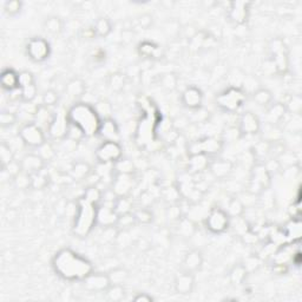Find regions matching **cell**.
Returning a JSON list of instances; mask_svg holds the SVG:
<instances>
[{"instance_id":"46","label":"cell","mask_w":302,"mask_h":302,"mask_svg":"<svg viewBox=\"0 0 302 302\" xmlns=\"http://www.w3.org/2000/svg\"><path fill=\"white\" fill-rule=\"evenodd\" d=\"M36 150L38 155H39L45 162H48V161L54 160L56 156V149L50 142H47V140L43 144V145L39 146Z\"/></svg>"},{"instance_id":"22","label":"cell","mask_w":302,"mask_h":302,"mask_svg":"<svg viewBox=\"0 0 302 302\" xmlns=\"http://www.w3.org/2000/svg\"><path fill=\"white\" fill-rule=\"evenodd\" d=\"M234 169L233 162L228 160H216L214 162H210L208 170L214 177L217 180H223L229 176Z\"/></svg>"},{"instance_id":"28","label":"cell","mask_w":302,"mask_h":302,"mask_svg":"<svg viewBox=\"0 0 302 302\" xmlns=\"http://www.w3.org/2000/svg\"><path fill=\"white\" fill-rule=\"evenodd\" d=\"M91 174H92V168L89 163L83 162V161L73 163L71 169H70V176L75 181L86 180Z\"/></svg>"},{"instance_id":"48","label":"cell","mask_w":302,"mask_h":302,"mask_svg":"<svg viewBox=\"0 0 302 302\" xmlns=\"http://www.w3.org/2000/svg\"><path fill=\"white\" fill-rule=\"evenodd\" d=\"M136 223L139 224H150L154 221V214L151 210L146 208H140L133 213Z\"/></svg>"},{"instance_id":"33","label":"cell","mask_w":302,"mask_h":302,"mask_svg":"<svg viewBox=\"0 0 302 302\" xmlns=\"http://www.w3.org/2000/svg\"><path fill=\"white\" fill-rule=\"evenodd\" d=\"M224 210H226L230 219L233 220V219H237V217L243 216L245 206H244V203L242 202V199L237 198V197H233V198H230L229 202H228L227 209H224Z\"/></svg>"},{"instance_id":"12","label":"cell","mask_w":302,"mask_h":302,"mask_svg":"<svg viewBox=\"0 0 302 302\" xmlns=\"http://www.w3.org/2000/svg\"><path fill=\"white\" fill-rule=\"evenodd\" d=\"M261 121L255 114L250 111H245L240 116L237 129L241 136H253L261 132Z\"/></svg>"},{"instance_id":"53","label":"cell","mask_w":302,"mask_h":302,"mask_svg":"<svg viewBox=\"0 0 302 302\" xmlns=\"http://www.w3.org/2000/svg\"><path fill=\"white\" fill-rule=\"evenodd\" d=\"M32 84H36V80H34V76L32 72L29 71V70H24V71L19 72V87L20 89L32 85Z\"/></svg>"},{"instance_id":"6","label":"cell","mask_w":302,"mask_h":302,"mask_svg":"<svg viewBox=\"0 0 302 302\" xmlns=\"http://www.w3.org/2000/svg\"><path fill=\"white\" fill-rule=\"evenodd\" d=\"M18 136L23 144L31 149H38L46 142V135L40 126H38L34 122L25 123L20 126Z\"/></svg>"},{"instance_id":"36","label":"cell","mask_w":302,"mask_h":302,"mask_svg":"<svg viewBox=\"0 0 302 302\" xmlns=\"http://www.w3.org/2000/svg\"><path fill=\"white\" fill-rule=\"evenodd\" d=\"M94 110H96L97 115L99 116V118L103 121V119L112 118V114H114V108H112V104L105 98H102V99L97 100L96 104L93 105Z\"/></svg>"},{"instance_id":"34","label":"cell","mask_w":302,"mask_h":302,"mask_svg":"<svg viewBox=\"0 0 302 302\" xmlns=\"http://www.w3.org/2000/svg\"><path fill=\"white\" fill-rule=\"evenodd\" d=\"M112 207H114L118 216L132 213V201L128 196H117L115 201L112 202Z\"/></svg>"},{"instance_id":"59","label":"cell","mask_w":302,"mask_h":302,"mask_svg":"<svg viewBox=\"0 0 302 302\" xmlns=\"http://www.w3.org/2000/svg\"><path fill=\"white\" fill-rule=\"evenodd\" d=\"M192 112V116H191V121L195 122V123H201V122H205L207 119V116H208L209 112L206 110V109L199 108L197 110H194L191 111Z\"/></svg>"},{"instance_id":"32","label":"cell","mask_w":302,"mask_h":302,"mask_svg":"<svg viewBox=\"0 0 302 302\" xmlns=\"http://www.w3.org/2000/svg\"><path fill=\"white\" fill-rule=\"evenodd\" d=\"M253 99L259 107H263V108H268L270 104L273 103V93L272 91H269L266 87H260V89L255 90L253 92Z\"/></svg>"},{"instance_id":"47","label":"cell","mask_w":302,"mask_h":302,"mask_svg":"<svg viewBox=\"0 0 302 302\" xmlns=\"http://www.w3.org/2000/svg\"><path fill=\"white\" fill-rule=\"evenodd\" d=\"M23 10V3L20 0H8L4 5V11L9 17H17Z\"/></svg>"},{"instance_id":"24","label":"cell","mask_w":302,"mask_h":302,"mask_svg":"<svg viewBox=\"0 0 302 302\" xmlns=\"http://www.w3.org/2000/svg\"><path fill=\"white\" fill-rule=\"evenodd\" d=\"M203 265V255L197 249H192L185 254L183 261H182V267L183 270L189 273H195L201 269Z\"/></svg>"},{"instance_id":"13","label":"cell","mask_w":302,"mask_h":302,"mask_svg":"<svg viewBox=\"0 0 302 302\" xmlns=\"http://www.w3.org/2000/svg\"><path fill=\"white\" fill-rule=\"evenodd\" d=\"M83 287L85 290L91 293H105V290L110 287V279L108 273H96L92 272L89 276L82 281Z\"/></svg>"},{"instance_id":"41","label":"cell","mask_w":302,"mask_h":302,"mask_svg":"<svg viewBox=\"0 0 302 302\" xmlns=\"http://www.w3.org/2000/svg\"><path fill=\"white\" fill-rule=\"evenodd\" d=\"M125 84H126V77L121 72H115L109 76L108 85L112 91H115V92H119V91L124 89Z\"/></svg>"},{"instance_id":"52","label":"cell","mask_w":302,"mask_h":302,"mask_svg":"<svg viewBox=\"0 0 302 302\" xmlns=\"http://www.w3.org/2000/svg\"><path fill=\"white\" fill-rule=\"evenodd\" d=\"M270 149H272V143H268V142H266V140H262V142L256 144L253 150H254V155L256 157H259V159H263V157H266L268 154H270Z\"/></svg>"},{"instance_id":"14","label":"cell","mask_w":302,"mask_h":302,"mask_svg":"<svg viewBox=\"0 0 302 302\" xmlns=\"http://www.w3.org/2000/svg\"><path fill=\"white\" fill-rule=\"evenodd\" d=\"M203 98H205V96H203L202 90L195 85H190L185 87L183 92H182L181 103L183 104L185 109L194 111L202 108Z\"/></svg>"},{"instance_id":"5","label":"cell","mask_w":302,"mask_h":302,"mask_svg":"<svg viewBox=\"0 0 302 302\" xmlns=\"http://www.w3.org/2000/svg\"><path fill=\"white\" fill-rule=\"evenodd\" d=\"M272 184V175L268 173L263 163H256L251 168L248 191L251 195H260Z\"/></svg>"},{"instance_id":"31","label":"cell","mask_w":302,"mask_h":302,"mask_svg":"<svg viewBox=\"0 0 302 302\" xmlns=\"http://www.w3.org/2000/svg\"><path fill=\"white\" fill-rule=\"evenodd\" d=\"M93 30L97 38H107L112 31V23L107 17H99L93 24Z\"/></svg>"},{"instance_id":"44","label":"cell","mask_w":302,"mask_h":302,"mask_svg":"<svg viewBox=\"0 0 302 302\" xmlns=\"http://www.w3.org/2000/svg\"><path fill=\"white\" fill-rule=\"evenodd\" d=\"M13 185L19 190H26L31 188V175L20 171V173L12 178Z\"/></svg>"},{"instance_id":"20","label":"cell","mask_w":302,"mask_h":302,"mask_svg":"<svg viewBox=\"0 0 302 302\" xmlns=\"http://www.w3.org/2000/svg\"><path fill=\"white\" fill-rule=\"evenodd\" d=\"M133 188V175L116 174L115 180L112 181L111 190L116 196H128Z\"/></svg>"},{"instance_id":"30","label":"cell","mask_w":302,"mask_h":302,"mask_svg":"<svg viewBox=\"0 0 302 302\" xmlns=\"http://www.w3.org/2000/svg\"><path fill=\"white\" fill-rule=\"evenodd\" d=\"M248 270L245 268L243 263H238V265L234 266L231 268L229 273V281L233 286H241L242 283H244L245 279L248 276Z\"/></svg>"},{"instance_id":"21","label":"cell","mask_w":302,"mask_h":302,"mask_svg":"<svg viewBox=\"0 0 302 302\" xmlns=\"http://www.w3.org/2000/svg\"><path fill=\"white\" fill-rule=\"evenodd\" d=\"M0 85L3 90L8 92H13V91L20 89L19 87V72L11 68L3 70L2 76H0Z\"/></svg>"},{"instance_id":"9","label":"cell","mask_w":302,"mask_h":302,"mask_svg":"<svg viewBox=\"0 0 302 302\" xmlns=\"http://www.w3.org/2000/svg\"><path fill=\"white\" fill-rule=\"evenodd\" d=\"M231 223V219L228 215L227 212L222 208L210 209V212L207 215L205 220V226L207 230H209L212 234H223L224 231L229 229Z\"/></svg>"},{"instance_id":"42","label":"cell","mask_w":302,"mask_h":302,"mask_svg":"<svg viewBox=\"0 0 302 302\" xmlns=\"http://www.w3.org/2000/svg\"><path fill=\"white\" fill-rule=\"evenodd\" d=\"M83 198L86 199L87 202L92 203L94 206H98L103 199V191L100 189H98L97 185H90L84 191Z\"/></svg>"},{"instance_id":"57","label":"cell","mask_w":302,"mask_h":302,"mask_svg":"<svg viewBox=\"0 0 302 302\" xmlns=\"http://www.w3.org/2000/svg\"><path fill=\"white\" fill-rule=\"evenodd\" d=\"M2 169H4L6 173H8L10 176H11V178H13L15 176H17L20 171L22 170V166H20V161L18 162V161H13V162H11L9 164V166H6L5 168H2Z\"/></svg>"},{"instance_id":"7","label":"cell","mask_w":302,"mask_h":302,"mask_svg":"<svg viewBox=\"0 0 302 302\" xmlns=\"http://www.w3.org/2000/svg\"><path fill=\"white\" fill-rule=\"evenodd\" d=\"M224 142L222 139L216 138V137H206V138L197 139L191 142L188 145V155H203L215 156L220 154L223 149Z\"/></svg>"},{"instance_id":"16","label":"cell","mask_w":302,"mask_h":302,"mask_svg":"<svg viewBox=\"0 0 302 302\" xmlns=\"http://www.w3.org/2000/svg\"><path fill=\"white\" fill-rule=\"evenodd\" d=\"M249 6L250 3L247 2H234L230 4L229 19L235 25H244L249 18Z\"/></svg>"},{"instance_id":"58","label":"cell","mask_w":302,"mask_h":302,"mask_svg":"<svg viewBox=\"0 0 302 302\" xmlns=\"http://www.w3.org/2000/svg\"><path fill=\"white\" fill-rule=\"evenodd\" d=\"M224 139H222L223 142H234V140H236L238 137H241V133L238 131V129L236 126H230V128H228L226 131H224Z\"/></svg>"},{"instance_id":"50","label":"cell","mask_w":302,"mask_h":302,"mask_svg":"<svg viewBox=\"0 0 302 302\" xmlns=\"http://www.w3.org/2000/svg\"><path fill=\"white\" fill-rule=\"evenodd\" d=\"M18 121V116L11 111H2L0 114V126L3 129L11 128Z\"/></svg>"},{"instance_id":"17","label":"cell","mask_w":302,"mask_h":302,"mask_svg":"<svg viewBox=\"0 0 302 302\" xmlns=\"http://www.w3.org/2000/svg\"><path fill=\"white\" fill-rule=\"evenodd\" d=\"M118 215L116 214L112 203H105L103 206L97 207V224L103 228L116 227Z\"/></svg>"},{"instance_id":"29","label":"cell","mask_w":302,"mask_h":302,"mask_svg":"<svg viewBox=\"0 0 302 302\" xmlns=\"http://www.w3.org/2000/svg\"><path fill=\"white\" fill-rule=\"evenodd\" d=\"M43 27L47 33L52 34V36H58V34H61L63 32V29H64V22H63V20L57 16H50L44 20Z\"/></svg>"},{"instance_id":"40","label":"cell","mask_w":302,"mask_h":302,"mask_svg":"<svg viewBox=\"0 0 302 302\" xmlns=\"http://www.w3.org/2000/svg\"><path fill=\"white\" fill-rule=\"evenodd\" d=\"M107 298L111 302H119L125 296L124 284H110V287L105 290Z\"/></svg>"},{"instance_id":"4","label":"cell","mask_w":302,"mask_h":302,"mask_svg":"<svg viewBox=\"0 0 302 302\" xmlns=\"http://www.w3.org/2000/svg\"><path fill=\"white\" fill-rule=\"evenodd\" d=\"M247 100V93L242 87L230 86L220 92L215 98L216 107L227 114H234L243 107Z\"/></svg>"},{"instance_id":"35","label":"cell","mask_w":302,"mask_h":302,"mask_svg":"<svg viewBox=\"0 0 302 302\" xmlns=\"http://www.w3.org/2000/svg\"><path fill=\"white\" fill-rule=\"evenodd\" d=\"M160 46L153 41L145 40L138 45V54L144 58H155L160 55Z\"/></svg>"},{"instance_id":"38","label":"cell","mask_w":302,"mask_h":302,"mask_svg":"<svg viewBox=\"0 0 302 302\" xmlns=\"http://www.w3.org/2000/svg\"><path fill=\"white\" fill-rule=\"evenodd\" d=\"M111 284H124L129 279V272L123 267H116L108 273Z\"/></svg>"},{"instance_id":"62","label":"cell","mask_w":302,"mask_h":302,"mask_svg":"<svg viewBox=\"0 0 302 302\" xmlns=\"http://www.w3.org/2000/svg\"><path fill=\"white\" fill-rule=\"evenodd\" d=\"M82 36L83 38H85V39H93V38H97L96 33H94L93 26L85 27V29L82 31Z\"/></svg>"},{"instance_id":"56","label":"cell","mask_w":302,"mask_h":302,"mask_svg":"<svg viewBox=\"0 0 302 302\" xmlns=\"http://www.w3.org/2000/svg\"><path fill=\"white\" fill-rule=\"evenodd\" d=\"M137 22H138V25L142 27L143 30H147L153 26L154 17L151 16L150 13H142V15L138 16V18H137Z\"/></svg>"},{"instance_id":"60","label":"cell","mask_w":302,"mask_h":302,"mask_svg":"<svg viewBox=\"0 0 302 302\" xmlns=\"http://www.w3.org/2000/svg\"><path fill=\"white\" fill-rule=\"evenodd\" d=\"M263 164H265V167L267 168V170H268V173L272 175L273 176V174H276V173H279V171L281 170V164H280V162L279 161H277V159H272V160H268L267 161V162H263Z\"/></svg>"},{"instance_id":"27","label":"cell","mask_w":302,"mask_h":302,"mask_svg":"<svg viewBox=\"0 0 302 302\" xmlns=\"http://www.w3.org/2000/svg\"><path fill=\"white\" fill-rule=\"evenodd\" d=\"M85 82H84L82 78H78V77L70 79L65 86L66 94H68L70 98H72V99H79V98H82L84 93H85Z\"/></svg>"},{"instance_id":"45","label":"cell","mask_w":302,"mask_h":302,"mask_svg":"<svg viewBox=\"0 0 302 302\" xmlns=\"http://www.w3.org/2000/svg\"><path fill=\"white\" fill-rule=\"evenodd\" d=\"M38 96V87L36 84L20 89V100L23 103H32Z\"/></svg>"},{"instance_id":"26","label":"cell","mask_w":302,"mask_h":302,"mask_svg":"<svg viewBox=\"0 0 302 302\" xmlns=\"http://www.w3.org/2000/svg\"><path fill=\"white\" fill-rule=\"evenodd\" d=\"M286 114H287V109L284 103H272L268 108H267L266 121L268 124L277 125L284 118Z\"/></svg>"},{"instance_id":"2","label":"cell","mask_w":302,"mask_h":302,"mask_svg":"<svg viewBox=\"0 0 302 302\" xmlns=\"http://www.w3.org/2000/svg\"><path fill=\"white\" fill-rule=\"evenodd\" d=\"M70 124L75 125L83 132L84 137H93L98 135L102 119L97 115L93 105L77 102L68 110Z\"/></svg>"},{"instance_id":"61","label":"cell","mask_w":302,"mask_h":302,"mask_svg":"<svg viewBox=\"0 0 302 302\" xmlns=\"http://www.w3.org/2000/svg\"><path fill=\"white\" fill-rule=\"evenodd\" d=\"M132 300L135 302H153L154 297L147 293H137L135 296L132 297Z\"/></svg>"},{"instance_id":"15","label":"cell","mask_w":302,"mask_h":302,"mask_svg":"<svg viewBox=\"0 0 302 302\" xmlns=\"http://www.w3.org/2000/svg\"><path fill=\"white\" fill-rule=\"evenodd\" d=\"M195 288V276L194 273L183 272L175 277L174 289L180 295H190Z\"/></svg>"},{"instance_id":"43","label":"cell","mask_w":302,"mask_h":302,"mask_svg":"<svg viewBox=\"0 0 302 302\" xmlns=\"http://www.w3.org/2000/svg\"><path fill=\"white\" fill-rule=\"evenodd\" d=\"M13 161H15V154H13L11 146L8 143L3 142L0 144V164H2V168L9 166Z\"/></svg>"},{"instance_id":"23","label":"cell","mask_w":302,"mask_h":302,"mask_svg":"<svg viewBox=\"0 0 302 302\" xmlns=\"http://www.w3.org/2000/svg\"><path fill=\"white\" fill-rule=\"evenodd\" d=\"M209 164H210L209 156L203 155V154L189 156L188 163H187L188 173L191 175L201 174L203 171L208 170Z\"/></svg>"},{"instance_id":"25","label":"cell","mask_w":302,"mask_h":302,"mask_svg":"<svg viewBox=\"0 0 302 302\" xmlns=\"http://www.w3.org/2000/svg\"><path fill=\"white\" fill-rule=\"evenodd\" d=\"M54 116L55 114H52L50 108L40 104L39 107H37L36 111H34L33 122L36 123L38 126H40L44 131H47L48 126H50L52 119H54Z\"/></svg>"},{"instance_id":"11","label":"cell","mask_w":302,"mask_h":302,"mask_svg":"<svg viewBox=\"0 0 302 302\" xmlns=\"http://www.w3.org/2000/svg\"><path fill=\"white\" fill-rule=\"evenodd\" d=\"M70 128V122L68 118V111L59 110L57 114H55L50 126L47 129V135L52 139H65L68 137Z\"/></svg>"},{"instance_id":"8","label":"cell","mask_w":302,"mask_h":302,"mask_svg":"<svg viewBox=\"0 0 302 302\" xmlns=\"http://www.w3.org/2000/svg\"><path fill=\"white\" fill-rule=\"evenodd\" d=\"M94 157L100 164H115L123 157V147L119 142L103 140L94 151Z\"/></svg>"},{"instance_id":"49","label":"cell","mask_w":302,"mask_h":302,"mask_svg":"<svg viewBox=\"0 0 302 302\" xmlns=\"http://www.w3.org/2000/svg\"><path fill=\"white\" fill-rule=\"evenodd\" d=\"M160 83H161V86H162L164 90L174 91L177 87L178 78L176 75H174V73H166V75L161 77Z\"/></svg>"},{"instance_id":"55","label":"cell","mask_w":302,"mask_h":302,"mask_svg":"<svg viewBox=\"0 0 302 302\" xmlns=\"http://www.w3.org/2000/svg\"><path fill=\"white\" fill-rule=\"evenodd\" d=\"M133 224H136L135 216H133V213H129V214H125V215L118 216L117 224H116V227L131 228Z\"/></svg>"},{"instance_id":"3","label":"cell","mask_w":302,"mask_h":302,"mask_svg":"<svg viewBox=\"0 0 302 302\" xmlns=\"http://www.w3.org/2000/svg\"><path fill=\"white\" fill-rule=\"evenodd\" d=\"M97 207L80 197L77 201V213L73 219L72 231L76 236L86 237L97 224Z\"/></svg>"},{"instance_id":"19","label":"cell","mask_w":302,"mask_h":302,"mask_svg":"<svg viewBox=\"0 0 302 302\" xmlns=\"http://www.w3.org/2000/svg\"><path fill=\"white\" fill-rule=\"evenodd\" d=\"M98 136L103 140H115L119 142L121 138V131H119V126L117 122L114 118L103 119L100 122L99 130H98Z\"/></svg>"},{"instance_id":"1","label":"cell","mask_w":302,"mask_h":302,"mask_svg":"<svg viewBox=\"0 0 302 302\" xmlns=\"http://www.w3.org/2000/svg\"><path fill=\"white\" fill-rule=\"evenodd\" d=\"M55 273L65 281H82L93 272V265L86 258L70 248H63L52 259Z\"/></svg>"},{"instance_id":"54","label":"cell","mask_w":302,"mask_h":302,"mask_svg":"<svg viewBox=\"0 0 302 302\" xmlns=\"http://www.w3.org/2000/svg\"><path fill=\"white\" fill-rule=\"evenodd\" d=\"M286 105L287 111L289 110L293 112V114H300L301 108H302V100L300 96H291L289 98V100L287 103H284Z\"/></svg>"},{"instance_id":"37","label":"cell","mask_w":302,"mask_h":302,"mask_svg":"<svg viewBox=\"0 0 302 302\" xmlns=\"http://www.w3.org/2000/svg\"><path fill=\"white\" fill-rule=\"evenodd\" d=\"M48 184H50V176L45 169L34 175H31V189L41 190V189L46 188Z\"/></svg>"},{"instance_id":"18","label":"cell","mask_w":302,"mask_h":302,"mask_svg":"<svg viewBox=\"0 0 302 302\" xmlns=\"http://www.w3.org/2000/svg\"><path fill=\"white\" fill-rule=\"evenodd\" d=\"M45 164H46V162H45L37 153L26 154V155L20 160L22 170L29 175H34L41 170H44Z\"/></svg>"},{"instance_id":"39","label":"cell","mask_w":302,"mask_h":302,"mask_svg":"<svg viewBox=\"0 0 302 302\" xmlns=\"http://www.w3.org/2000/svg\"><path fill=\"white\" fill-rule=\"evenodd\" d=\"M114 170L116 171V174L133 175V173H135L136 170V167H135V163H133L131 160L122 157L121 160L117 161V162L114 164Z\"/></svg>"},{"instance_id":"51","label":"cell","mask_w":302,"mask_h":302,"mask_svg":"<svg viewBox=\"0 0 302 302\" xmlns=\"http://www.w3.org/2000/svg\"><path fill=\"white\" fill-rule=\"evenodd\" d=\"M59 100V96H58V92L56 90H46L45 92L43 93V96H41V104L45 105V107L47 108H51V107H55V105H57Z\"/></svg>"},{"instance_id":"10","label":"cell","mask_w":302,"mask_h":302,"mask_svg":"<svg viewBox=\"0 0 302 302\" xmlns=\"http://www.w3.org/2000/svg\"><path fill=\"white\" fill-rule=\"evenodd\" d=\"M27 57L34 63L46 62L51 56V45L43 37H33L26 43Z\"/></svg>"}]
</instances>
